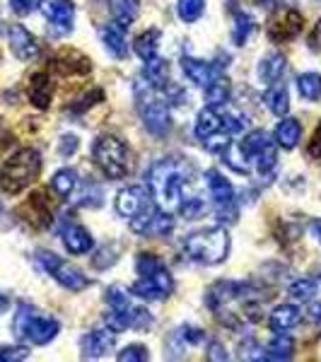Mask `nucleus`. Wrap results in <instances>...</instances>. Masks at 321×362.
Instances as JSON below:
<instances>
[{
    "label": "nucleus",
    "mask_w": 321,
    "mask_h": 362,
    "mask_svg": "<svg viewBox=\"0 0 321 362\" xmlns=\"http://www.w3.org/2000/svg\"><path fill=\"white\" fill-rule=\"evenodd\" d=\"M148 191L162 210L172 215L177 213L186 220L201 218L206 210V201L198 189L196 169L177 157L155 162L148 172Z\"/></svg>",
    "instance_id": "obj_1"
},
{
    "label": "nucleus",
    "mask_w": 321,
    "mask_h": 362,
    "mask_svg": "<svg viewBox=\"0 0 321 362\" xmlns=\"http://www.w3.org/2000/svg\"><path fill=\"white\" fill-rule=\"evenodd\" d=\"M109 302V314L104 317V324L112 331H126V329H136L145 331L153 326V317L145 307H138L131 302V290H124L121 285H114L107 293Z\"/></svg>",
    "instance_id": "obj_2"
},
{
    "label": "nucleus",
    "mask_w": 321,
    "mask_h": 362,
    "mask_svg": "<svg viewBox=\"0 0 321 362\" xmlns=\"http://www.w3.org/2000/svg\"><path fill=\"white\" fill-rule=\"evenodd\" d=\"M184 254L201 266H218L230 256V235L223 225L198 230L184 239Z\"/></svg>",
    "instance_id": "obj_3"
},
{
    "label": "nucleus",
    "mask_w": 321,
    "mask_h": 362,
    "mask_svg": "<svg viewBox=\"0 0 321 362\" xmlns=\"http://www.w3.org/2000/svg\"><path fill=\"white\" fill-rule=\"evenodd\" d=\"M42 172V155L34 148H22L5 160L3 172H0V186L5 194L17 196L32 186Z\"/></svg>",
    "instance_id": "obj_4"
},
{
    "label": "nucleus",
    "mask_w": 321,
    "mask_h": 362,
    "mask_svg": "<svg viewBox=\"0 0 321 362\" xmlns=\"http://www.w3.org/2000/svg\"><path fill=\"white\" fill-rule=\"evenodd\" d=\"M61 324L51 317H44L42 312H37L29 305L17 307L15 321H13V334L17 341L29 343V346H46L58 336Z\"/></svg>",
    "instance_id": "obj_5"
},
{
    "label": "nucleus",
    "mask_w": 321,
    "mask_h": 362,
    "mask_svg": "<svg viewBox=\"0 0 321 362\" xmlns=\"http://www.w3.org/2000/svg\"><path fill=\"white\" fill-rule=\"evenodd\" d=\"M136 104L140 119H143L145 128L153 136H165L172 128V116H169V107L157 97V90L148 80H138L136 83Z\"/></svg>",
    "instance_id": "obj_6"
},
{
    "label": "nucleus",
    "mask_w": 321,
    "mask_h": 362,
    "mask_svg": "<svg viewBox=\"0 0 321 362\" xmlns=\"http://www.w3.org/2000/svg\"><path fill=\"white\" fill-rule=\"evenodd\" d=\"M95 162L102 169L104 177H109L112 181L124 179L131 172V160H128V148L124 145V140L116 136H102L95 143Z\"/></svg>",
    "instance_id": "obj_7"
},
{
    "label": "nucleus",
    "mask_w": 321,
    "mask_h": 362,
    "mask_svg": "<svg viewBox=\"0 0 321 362\" xmlns=\"http://www.w3.org/2000/svg\"><path fill=\"white\" fill-rule=\"evenodd\" d=\"M206 186L210 191V198H213V208H215V218H218L220 225H235L239 218V208H237V198H235V189L227 181L218 169H208L206 172Z\"/></svg>",
    "instance_id": "obj_8"
},
{
    "label": "nucleus",
    "mask_w": 321,
    "mask_h": 362,
    "mask_svg": "<svg viewBox=\"0 0 321 362\" xmlns=\"http://www.w3.org/2000/svg\"><path fill=\"white\" fill-rule=\"evenodd\" d=\"M37 261L58 285H63V288L70 290V293H80V290H85L87 285H90V280H87L78 268L70 266L68 261H63L61 256L51 254V251H39Z\"/></svg>",
    "instance_id": "obj_9"
},
{
    "label": "nucleus",
    "mask_w": 321,
    "mask_h": 362,
    "mask_svg": "<svg viewBox=\"0 0 321 362\" xmlns=\"http://www.w3.org/2000/svg\"><path fill=\"white\" fill-rule=\"evenodd\" d=\"M172 293H174V278L165 266H160L157 271L148 273V276H140L136 283L131 285V295L140 297V300H148V302L167 300Z\"/></svg>",
    "instance_id": "obj_10"
},
{
    "label": "nucleus",
    "mask_w": 321,
    "mask_h": 362,
    "mask_svg": "<svg viewBox=\"0 0 321 362\" xmlns=\"http://www.w3.org/2000/svg\"><path fill=\"white\" fill-rule=\"evenodd\" d=\"M254 290L249 288V285L244 283H235V280H220V283H215L213 288L208 290L206 295V305L213 309L215 314L223 312L232 305V302H247L252 300Z\"/></svg>",
    "instance_id": "obj_11"
},
{
    "label": "nucleus",
    "mask_w": 321,
    "mask_h": 362,
    "mask_svg": "<svg viewBox=\"0 0 321 362\" xmlns=\"http://www.w3.org/2000/svg\"><path fill=\"white\" fill-rule=\"evenodd\" d=\"M305 17L295 8H278L276 13L268 17V37L273 42H290V39L300 37Z\"/></svg>",
    "instance_id": "obj_12"
},
{
    "label": "nucleus",
    "mask_w": 321,
    "mask_h": 362,
    "mask_svg": "<svg viewBox=\"0 0 321 362\" xmlns=\"http://www.w3.org/2000/svg\"><path fill=\"white\" fill-rule=\"evenodd\" d=\"M155 206V198L148 191V186H128V189L119 191L116 196V213L126 220H133L143 215L145 210Z\"/></svg>",
    "instance_id": "obj_13"
},
{
    "label": "nucleus",
    "mask_w": 321,
    "mask_h": 362,
    "mask_svg": "<svg viewBox=\"0 0 321 362\" xmlns=\"http://www.w3.org/2000/svg\"><path fill=\"white\" fill-rule=\"evenodd\" d=\"M39 10H42L46 20L51 22L56 34H68L70 29H73L75 5L70 3V0H42Z\"/></svg>",
    "instance_id": "obj_14"
},
{
    "label": "nucleus",
    "mask_w": 321,
    "mask_h": 362,
    "mask_svg": "<svg viewBox=\"0 0 321 362\" xmlns=\"http://www.w3.org/2000/svg\"><path fill=\"white\" fill-rule=\"evenodd\" d=\"M114 346H116V331H112L109 326L90 331V334L83 336V341H80V350H83L85 360L104 358V355L112 353Z\"/></svg>",
    "instance_id": "obj_15"
},
{
    "label": "nucleus",
    "mask_w": 321,
    "mask_h": 362,
    "mask_svg": "<svg viewBox=\"0 0 321 362\" xmlns=\"http://www.w3.org/2000/svg\"><path fill=\"white\" fill-rule=\"evenodd\" d=\"M182 70L191 83L203 87V90H206L210 83H215L218 78H223V66H220V63L198 61V58H191V56L182 58Z\"/></svg>",
    "instance_id": "obj_16"
},
{
    "label": "nucleus",
    "mask_w": 321,
    "mask_h": 362,
    "mask_svg": "<svg viewBox=\"0 0 321 362\" xmlns=\"http://www.w3.org/2000/svg\"><path fill=\"white\" fill-rule=\"evenodd\" d=\"M20 213H25L29 223L42 230V227H49L51 220H54V203L46 196V191H37V194L29 196V201L22 206Z\"/></svg>",
    "instance_id": "obj_17"
},
{
    "label": "nucleus",
    "mask_w": 321,
    "mask_h": 362,
    "mask_svg": "<svg viewBox=\"0 0 321 362\" xmlns=\"http://www.w3.org/2000/svg\"><path fill=\"white\" fill-rule=\"evenodd\" d=\"M8 39H10V49H13L15 58H20V61H34V58L39 56L37 39H34L22 25H10Z\"/></svg>",
    "instance_id": "obj_18"
},
{
    "label": "nucleus",
    "mask_w": 321,
    "mask_h": 362,
    "mask_svg": "<svg viewBox=\"0 0 321 362\" xmlns=\"http://www.w3.org/2000/svg\"><path fill=\"white\" fill-rule=\"evenodd\" d=\"M54 68H56V73H61V75H87L92 70L90 58L75 49L58 51L54 58Z\"/></svg>",
    "instance_id": "obj_19"
},
{
    "label": "nucleus",
    "mask_w": 321,
    "mask_h": 362,
    "mask_svg": "<svg viewBox=\"0 0 321 362\" xmlns=\"http://www.w3.org/2000/svg\"><path fill=\"white\" fill-rule=\"evenodd\" d=\"M27 97L29 102L37 109H49L51 107V97H54V83H51V75L42 70V73H34L27 87Z\"/></svg>",
    "instance_id": "obj_20"
},
{
    "label": "nucleus",
    "mask_w": 321,
    "mask_h": 362,
    "mask_svg": "<svg viewBox=\"0 0 321 362\" xmlns=\"http://www.w3.org/2000/svg\"><path fill=\"white\" fill-rule=\"evenodd\" d=\"M61 239H63V247H66L70 254H75V256L87 254V251L92 249L90 232H87L85 227L78 225V223H66V225H63Z\"/></svg>",
    "instance_id": "obj_21"
},
{
    "label": "nucleus",
    "mask_w": 321,
    "mask_h": 362,
    "mask_svg": "<svg viewBox=\"0 0 321 362\" xmlns=\"http://www.w3.org/2000/svg\"><path fill=\"white\" fill-rule=\"evenodd\" d=\"M213 133H225L223 131V109L208 104L206 109H201V114H198V119H196V138L206 140L208 136H213Z\"/></svg>",
    "instance_id": "obj_22"
},
{
    "label": "nucleus",
    "mask_w": 321,
    "mask_h": 362,
    "mask_svg": "<svg viewBox=\"0 0 321 362\" xmlns=\"http://www.w3.org/2000/svg\"><path fill=\"white\" fill-rule=\"evenodd\" d=\"M102 42L107 46V51L112 54L114 58H126L128 54V44H126V25H121V22H112V25H107L102 29Z\"/></svg>",
    "instance_id": "obj_23"
},
{
    "label": "nucleus",
    "mask_w": 321,
    "mask_h": 362,
    "mask_svg": "<svg viewBox=\"0 0 321 362\" xmlns=\"http://www.w3.org/2000/svg\"><path fill=\"white\" fill-rule=\"evenodd\" d=\"M285 70H288V61H285L283 54H268L259 63V78L266 85H278L283 80Z\"/></svg>",
    "instance_id": "obj_24"
},
{
    "label": "nucleus",
    "mask_w": 321,
    "mask_h": 362,
    "mask_svg": "<svg viewBox=\"0 0 321 362\" xmlns=\"http://www.w3.org/2000/svg\"><path fill=\"white\" fill-rule=\"evenodd\" d=\"M273 138H276V145L283 150H293L297 143H300L302 138V126L297 119H288V116H283V121L276 126V133H273Z\"/></svg>",
    "instance_id": "obj_25"
},
{
    "label": "nucleus",
    "mask_w": 321,
    "mask_h": 362,
    "mask_svg": "<svg viewBox=\"0 0 321 362\" xmlns=\"http://www.w3.org/2000/svg\"><path fill=\"white\" fill-rule=\"evenodd\" d=\"M302 321V312L300 307L295 305H280L271 312V319H268V324H271L273 331H290L295 329L297 324Z\"/></svg>",
    "instance_id": "obj_26"
},
{
    "label": "nucleus",
    "mask_w": 321,
    "mask_h": 362,
    "mask_svg": "<svg viewBox=\"0 0 321 362\" xmlns=\"http://www.w3.org/2000/svg\"><path fill=\"white\" fill-rule=\"evenodd\" d=\"M293 353H295V341L288 334H285V331L273 338V341L268 343L266 350H264L266 360H273V362L290 360V358H293Z\"/></svg>",
    "instance_id": "obj_27"
},
{
    "label": "nucleus",
    "mask_w": 321,
    "mask_h": 362,
    "mask_svg": "<svg viewBox=\"0 0 321 362\" xmlns=\"http://www.w3.org/2000/svg\"><path fill=\"white\" fill-rule=\"evenodd\" d=\"M145 80H148L150 85L155 87V90H167V78H169V66L167 61H162L160 56L150 58V61H145V70H143Z\"/></svg>",
    "instance_id": "obj_28"
},
{
    "label": "nucleus",
    "mask_w": 321,
    "mask_h": 362,
    "mask_svg": "<svg viewBox=\"0 0 321 362\" xmlns=\"http://www.w3.org/2000/svg\"><path fill=\"white\" fill-rule=\"evenodd\" d=\"M51 189H54V194L58 198H70L75 194V189H78V174H75V169H58L54 174V179H51Z\"/></svg>",
    "instance_id": "obj_29"
},
{
    "label": "nucleus",
    "mask_w": 321,
    "mask_h": 362,
    "mask_svg": "<svg viewBox=\"0 0 321 362\" xmlns=\"http://www.w3.org/2000/svg\"><path fill=\"white\" fill-rule=\"evenodd\" d=\"M133 49H136V54L143 58V61L155 58L157 49H160V29H148V32L138 34L136 42H133Z\"/></svg>",
    "instance_id": "obj_30"
},
{
    "label": "nucleus",
    "mask_w": 321,
    "mask_h": 362,
    "mask_svg": "<svg viewBox=\"0 0 321 362\" xmlns=\"http://www.w3.org/2000/svg\"><path fill=\"white\" fill-rule=\"evenodd\" d=\"M109 10L116 22L128 27L140 13V0H109Z\"/></svg>",
    "instance_id": "obj_31"
},
{
    "label": "nucleus",
    "mask_w": 321,
    "mask_h": 362,
    "mask_svg": "<svg viewBox=\"0 0 321 362\" xmlns=\"http://www.w3.org/2000/svg\"><path fill=\"white\" fill-rule=\"evenodd\" d=\"M266 104H268V109H271L276 116H288L290 112V97H288V90H285L283 85H273L271 90L266 92Z\"/></svg>",
    "instance_id": "obj_32"
},
{
    "label": "nucleus",
    "mask_w": 321,
    "mask_h": 362,
    "mask_svg": "<svg viewBox=\"0 0 321 362\" xmlns=\"http://www.w3.org/2000/svg\"><path fill=\"white\" fill-rule=\"evenodd\" d=\"M297 90L307 102H317L321 99V75L319 73H305L297 78Z\"/></svg>",
    "instance_id": "obj_33"
},
{
    "label": "nucleus",
    "mask_w": 321,
    "mask_h": 362,
    "mask_svg": "<svg viewBox=\"0 0 321 362\" xmlns=\"http://www.w3.org/2000/svg\"><path fill=\"white\" fill-rule=\"evenodd\" d=\"M206 99L213 107H225L227 99H230V80L223 75V78H218L215 83H210L206 87Z\"/></svg>",
    "instance_id": "obj_34"
},
{
    "label": "nucleus",
    "mask_w": 321,
    "mask_h": 362,
    "mask_svg": "<svg viewBox=\"0 0 321 362\" xmlns=\"http://www.w3.org/2000/svg\"><path fill=\"white\" fill-rule=\"evenodd\" d=\"M254 32V20L249 15L244 13H237L235 15V32H232V42L237 46H244L249 42V37H252Z\"/></svg>",
    "instance_id": "obj_35"
},
{
    "label": "nucleus",
    "mask_w": 321,
    "mask_h": 362,
    "mask_svg": "<svg viewBox=\"0 0 321 362\" xmlns=\"http://www.w3.org/2000/svg\"><path fill=\"white\" fill-rule=\"evenodd\" d=\"M203 10H206V0H179V5H177L179 20H184V22L201 20Z\"/></svg>",
    "instance_id": "obj_36"
},
{
    "label": "nucleus",
    "mask_w": 321,
    "mask_h": 362,
    "mask_svg": "<svg viewBox=\"0 0 321 362\" xmlns=\"http://www.w3.org/2000/svg\"><path fill=\"white\" fill-rule=\"evenodd\" d=\"M317 290H319V285H317V280H312V278H300L290 285V295L300 302H309L314 295H317Z\"/></svg>",
    "instance_id": "obj_37"
},
{
    "label": "nucleus",
    "mask_w": 321,
    "mask_h": 362,
    "mask_svg": "<svg viewBox=\"0 0 321 362\" xmlns=\"http://www.w3.org/2000/svg\"><path fill=\"white\" fill-rule=\"evenodd\" d=\"M116 360L119 362H145L150 360V350L145 346H126L124 350H121L119 355H116Z\"/></svg>",
    "instance_id": "obj_38"
},
{
    "label": "nucleus",
    "mask_w": 321,
    "mask_h": 362,
    "mask_svg": "<svg viewBox=\"0 0 321 362\" xmlns=\"http://www.w3.org/2000/svg\"><path fill=\"white\" fill-rule=\"evenodd\" d=\"M29 358L27 346H0V362H20Z\"/></svg>",
    "instance_id": "obj_39"
},
{
    "label": "nucleus",
    "mask_w": 321,
    "mask_h": 362,
    "mask_svg": "<svg viewBox=\"0 0 321 362\" xmlns=\"http://www.w3.org/2000/svg\"><path fill=\"white\" fill-rule=\"evenodd\" d=\"M160 266H162V261L157 259V256H153V254H140L138 256V264H136L138 276H148V273L157 271Z\"/></svg>",
    "instance_id": "obj_40"
},
{
    "label": "nucleus",
    "mask_w": 321,
    "mask_h": 362,
    "mask_svg": "<svg viewBox=\"0 0 321 362\" xmlns=\"http://www.w3.org/2000/svg\"><path fill=\"white\" fill-rule=\"evenodd\" d=\"M39 3H42V0H10V10L20 17H27L39 8Z\"/></svg>",
    "instance_id": "obj_41"
},
{
    "label": "nucleus",
    "mask_w": 321,
    "mask_h": 362,
    "mask_svg": "<svg viewBox=\"0 0 321 362\" xmlns=\"http://www.w3.org/2000/svg\"><path fill=\"white\" fill-rule=\"evenodd\" d=\"M206 358H208V360H213V362H225L227 358H230V355H227V350H225L223 346H220L218 341H213V343L208 346V355H206Z\"/></svg>",
    "instance_id": "obj_42"
},
{
    "label": "nucleus",
    "mask_w": 321,
    "mask_h": 362,
    "mask_svg": "<svg viewBox=\"0 0 321 362\" xmlns=\"http://www.w3.org/2000/svg\"><path fill=\"white\" fill-rule=\"evenodd\" d=\"M78 138L75 136H63L61 138V155H73L78 150Z\"/></svg>",
    "instance_id": "obj_43"
},
{
    "label": "nucleus",
    "mask_w": 321,
    "mask_h": 362,
    "mask_svg": "<svg viewBox=\"0 0 321 362\" xmlns=\"http://www.w3.org/2000/svg\"><path fill=\"white\" fill-rule=\"evenodd\" d=\"M309 155L321 160V126L314 131V136H312V143H309Z\"/></svg>",
    "instance_id": "obj_44"
},
{
    "label": "nucleus",
    "mask_w": 321,
    "mask_h": 362,
    "mask_svg": "<svg viewBox=\"0 0 321 362\" xmlns=\"http://www.w3.org/2000/svg\"><path fill=\"white\" fill-rule=\"evenodd\" d=\"M309 317H312L314 324L321 326V305H314L312 309H309Z\"/></svg>",
    "instance_id": "obj_45"
},
{
    "label": "nucleus",
    "mask_w": 321,
    "mask_h": 362,
    "mask_svg": "<svg viewBox=\"0 0 321 362\" xmlns=\"http://www.w3.org/2000/svg\"><path fill=\"white\" fill-rule=\"evenodd\" d=\"M312 235L317 237V242L321 244V220H317V223L312 225Z\"/></svg>",
    "instance_id": "obj_46"
},
{
    "label": "nucleus",
    "mask_w": 321,
    "mask_h": 362,
    "mask_svg": "<svg viewBox=\"0 0 321 362\" xmlns=\"http://www.w3.org/2000/svg\"><path fill=\"white\" fill-rule=\"evenodd\" d=\"M5 309H8V297H5V295H0V314H3Z\"/></svg>",
    "instance_id": "obj_47"
},
{
    "label": "nucleus",
    "mask_w": 321,
    "mask_h": 362,
    "mask_svg": "<svg viewBox=\"0 0 321 362\" xmlns=\"http://www.w3.org/2000/svg\"><path fill=\"white\" fill-rule=\"evenodd\" d=\"M0 210H3V203H0Z\"/></svg>",
    "instance_id": "obj_48"
}]
</instances>
